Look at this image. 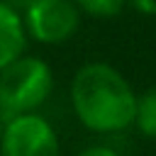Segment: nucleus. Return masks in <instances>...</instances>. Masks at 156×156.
Masks as SVG:
<instances>
[{
    "label": "nucleus",
    "mask_w": 156,
    "mask_h": 156,
    "mask_svg": "<svg viewBox=\"0 0 156 156\" xmlns=\"http://www.w3.org/2000/svg\"><path fill=\"white\" fill-rule=\"evenodd\" d=\"M68 95L73 115L88 132L115 134L129 129L134 122L136 93L112 63H83L71 78Z\"/></svg>",
    "instance_id": "nucleus-1"
},
{
    "label": "nucleus",
    "mask_w": 156,
    "mask_h": 156,
    "mask_svg": "<svg viewBox=\"0 0 156 156\" xmlns=\"http://www.w3.org/2000/svg\"><path fill=\"white\" fill-rule=\"evenodd\" d=\"M54 90L51 66L39 56H17L0 71V115L15 117L37 112Z\"/></svg>",
    "instance_id": "nucleus-2"
},
{
    "label": "nucleus",
    "mask_w": 156,
    "mask_h": 156,
    "mask_svg": "<svg viewBox=\"0 0 156 156\" xmlns=\"http://www.w3.org/2000/svg\"><path fill=\"white\" fill-rule=\"evenodd\" d=\"M0 156H61L58 134L39 112L7 117L0 134Z\"/></svg>",
    "instance_id": "nucleus-3"
},
{
    "label": "nucleus",
    "mask_w": 156,
    "mask_h": 156,
    "mask_svg": "<svg viewBox=\"0 0 156 156\" xmlns=\"http://www.w3.org/2000/svg\"><path fill=\"white\" fill-rule=\"evenodd\" d=\"M20 15L27 37L39 44H61L80 27V12L73 0H34Z\"/></svg>",
    "instance_id": "nucleus-4"
},
{
    "label": "nucleus",
    "mask_w": 156,
    "mask_h": 156,
    "mask_svg": "<svg viewBox=\"0 0 156 156\" xmlns=\"http://www.w3.org/2000/svg\"><path fill=\"white\" fill-rule=\"evenodd\" d=\"M27 32L22 24V15L0 0V71L24 54Z\"/></svg>",
    "instance_id": "nucleus-5"
},
{
    "label": "nucleus",
    "mask_w": 156,
    "mask_h": 156,
    "mask_svg": "<svg viewBox=\"0 0 156 156\" xmlns=\"http://www.w3.org/2000/svg\"><path fill=\"white\" fill-rule=\"evenodd\" d=\"M132 127H136L139 134L156 139V88H149L141 95H136Z\"/></svg>",
    "instance_id": "nucleus-6"
},
{
    "label": "nucleus",
    "mask_w": 156,
    "mask_h": 156,
    "mask_svg": "<svg viewBox=\"0 0 156 156\" xmlns=\"http://www.w3.org/2000/svg\"><path fill=\"white\" fill-rule=\"evenodd\" d=\"M78 12L80 15H90V17H98V20H110V17H117L127 0H73Z\"/></svg>",
    "instance_id": "nucleus-7"
},
{
    "label": "nucleus",
    "mask_w": 156,
    "mask_h": 156,
    "mask_svg": "<svg viewBox=\"0 0 156 156\" xmlns=\"http://www.w3.org/2000/svg\"><path fill=\"white\" fill-rule=\"evenodd\" d=\"M76 156H119V151L112 146H105V144H93V146L80 149Z\"/></svg>",
    "instance_id": "nucleus-8"
},
{
    "label": "nucleus",
    "mask_w": 156,
    "mask_h": 156,
    "mask_svg": "<svg viewBox=\"0 0 156 156\" xmlns=\"http://www.w3.org/2000/svg\"><path fill=\"white\" fill-rule=\"evenodd\" d=\"M132 2V7L141 15H149V17H156V0H127Z\"/></svg>",
    "instance_id": "nucleus-9"
},
{
    "label": "nucleus",
    "mask_w": 156,
    "mask_h": 156,
    "mask_svg": "<svg viewBox=\"0 0 156 156\" xmlns=\"http://www.w3.org/2000/svg\"><path fill=\"white\" fill-rule=\"evenodd\" d=\"M2 2H5V5H10L12 10H17V12H22V10H24V7L29 5V2H34V0H2Z\"/></svg>",
    "instance_id": "nucleus-10"
},
{
    "label": "nucleus",
    "mask_w": 156,
    "mask_h": 156,
    "mask_svg": "<svg viewBox=\"0 0 156 156\" xmlns=\"http://www.w3.org/2000/svg\"><path fill=\"white\" fill-rule=\"evenodd\" d=\"M2 127H5V117L0 115V134H2Z\"/></svg>",
    "instance_id": "nucleus-11"
}]
</instances>
